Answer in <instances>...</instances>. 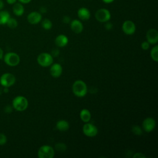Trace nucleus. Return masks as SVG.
<instances>
[{"instance_id":"32","label":"nucleus","mask_w":158,"mask_h":158,"mask_svg":"<svg viewBox=\"0 0 158 158\" xmlns=\"http://www.w3.org/2000/svg\"><path fill=\"white\" fill-rule=\"evenodd\" d=\"M59 52H60V51H59L57 49H54L53 51H52V54H51V55H52V56L56 57V56H58V54H59Z\"/></svg>"},{"instance_id":"21","label":"nucleus","mask_w":158,"mask_h":158,"mask_svg":"<svg viewBox=\"0 0 158 158\" xmlns=\"http://www.w3.org/2000/svg\"><path fill=\"white\" fill-rule=\"evenodd\" d=\"M151 57L152 59L155 62H158V46H154L151 51Z\"/></svg>"},{"instance_id":"27","label":"nucleus","mask_w":158,"mask_h":158,"mask_svg":"<svg viewBox=\"0 0 158 158\" xmlns=\"http://www.w3.org/2000/svg\"><path fill=\"white\" fill-rule=\"evenodd\" d=\"M141 47L143 50H147L149 48V43L146 41H143L141 43Z\"/></svg>"},{"instance_id":"20","label":"nucleus","mask_w":158,"mask_h":158,"mask_svg":"<svg viewBox=\"0 0 158 158\" xmlns=\"http://www.w3.org/2000/svg\"><path fill=\"white\" fill-rule=\"evenodd\" d=\"M10 17V14L6 10H0V25L6 24L7 20Z\"/></svg>"},{"instance_id":"22","label":"nucleus","mask_w":158,"mask_h":158,"mask_svg":"<svg viewBox=\"0 0 158 158\" xmlns=\"http://www.w3.org/2000/svg\"><path fill=\"white\" fill-rule=\"evenodd\" d=\"M41 26L44 30H50L52 28V22L50 20H49L48 19H45L42 21Z\"/></svg>"},{"instance_id":"28","label":"nucleus","mask_w":158,"mask_h":158,"mask_svg":"<svg viewBox=\"0 0 158 158\" xmlns=\"http://www.w3.org/2000/svg\"><path fill=\"white\" fill-rule=\"evenodd\" d=\"M104 27H105V28L107 30H110L113 27V25L111 22H109V21H107V22H106V24H105Z\"/></svg>"},{"instance_id":"12","label":"nucleus","mask_w":158,"mask_h":158,"mask_svg":"<svg viewBox=\"0 0 158 158\" xmlns=\"http://www.w3.org/2000/svg\"><path fill=\"white\" fill-rule=\"evenodd\" d=\"M41 19H42V15L41 13L36 11H33L30 12L27 16L28 22L32 25H35L38 23L40 22H41Z\"/></svg>"},{"instance_id":"24","label":"nucleus","mask_w":158,"mask_h":158,"mask_svg":"<svg viewBox=\"0 0 158 158\" xmlns=\"http://www.w3.org/2000/svg\"><path fill=\"white\" fill-rule=\"evenodd\" d=\"M131 131L134 135L138 136L141 135L143 134L142 128L138 125H133L131 128Z\"/></svg>"},{"instance_id":"3","label":"nucleus","mask_w":158,"mask_h":158,"mask_svg":"<svg viewBox=\"0 0 158 158\" xmlns=\"http://www.w3.org/2000/svg\"><path fill=\"white\" fill-rule=\"evenodd\" d=\"M37 62L40 65L46 67L52 64L53 57L48 52H42L38 55Z\"/></svg>"},{"instance_id":"13","label":"nucleus","mask_w":158,"mask_h":158,"mask_svg":"<svg viewBox=\"0 0 158 158\" xmlns=\"http://www.w3.org/2000/svg\"><path fill=\"white\" fill-rule=\"evenodd\" d=\"M50 68V73L52 77L54 78H57L60 77L62 73V67L60 65V64L58 63L53 64L52 65H51Z\"/></svg>"},{"instance_id":"40","label":"nucleus","mask_w":158,"mask_h":158,"mask_svg":"<svg viewBox=\"0 0 158 158\" xmlns=\"http://www.w3.org/2000/svg\"><path fill=\"white\" fill-rule=\"evenodd\" d=\"M1 93H2V89H1V88H0V95L1 94Z\"/></svg>"},{"instance_id":"7","label":"nucleus","mask_w":158,"mask_h":158,"mask_svg":"<svg viewBox=\"0 0 158 158\" xmlns=\"http://www.w3.org/2000/svg\"><path fill=\"white\" fill-rule=\"evenodd\" d=\"M15 82V76L10 73H5L0 78V83L4 87H10Z\"/></svg>"},{"instance_id":"39","label":"nucleus","mask_w":158,"mask_h":158,"mask_svg":"<svg viewBox=\"0 0 158 158\" xmlns=\"http://www.w3.org/2000/svg\"><path fill=\"white\" fill-rule=\"evenodd\" d=\"M3 91H4V93H7V92L9 91V89H8V87H4V88L3 89Z\"/></svg>"},{"instance_id":"5","label":"nucleus","mask_w":158,"mask_h":158,"mask_svg":"<svg viewBox=\"0 0 158 158\" xmlns=\"http://www.w3.org/2000/svg\"><path fill=\"white\" fill-rule=\"evenodd\" d=\"M5 63L11 67L17 65L20 62V57L15 52H8L4 57Z\"/></svg>"},{"instance_id":"18","label":"nucleus","mask_w":158,"mask_h":158,"mask_svg":"<svg viewBox=\"0 0 158 158\" xmlns=\"http://www.w3.org/2000/svg\"><path fill=\"white\" fill-rule=\"evenodd\" d=\"M56 128L61 131H65L69 130V123L67 121L64 120H60L57 122L56 125Z\"/></svg>"},{"instance_id":"9","label":"nucleus","mask_w":158,"mask_h":158,"mask_svg":"<svg viewBox=\"0 0 158 158\" xmlns=\"http://www.w3.org/2000/svg\"><path fill=\"white\" fill-rule=\"evenodd\" d=\"M122 28L125 34L131 35L135 32L136 26L133 22L131 20H126L123 23Z\"/></svg>"},{"instance_id":"26","label":"nucleus","mask_w":158,"mask_h":158,"mask_svg":"<svg viewBox=\"0 0 158 158\" xmlns=\"http://www.w3.org/2000/svg\"><path fill=\"white\" fill-rule=\"evenodd\" d=\"M6 142H7L6 136L3 133H0V145H4L6 143Z\"/></svg>"},{"instance_id":"16","label":"nucleus","mask_w":158,"mask_h":158,"mask_svg":"<svg viewBox=\"0 0 158 158\" xmlns=\"http://www.w3.org/2000/svg\"><path fill=\"white\" fill-rule=\"evenodd\" d=\"M69 42L68 38L64 35H58L55 40L56 44L59 47H64Z\"/></svg>"},{"instance_id":"4","label":"nucleus","mask_w":158,"mask_h":158,"mask_svg":"<svg viewBox=\"0 0 158 158\" xmlns=\"http://www.w3.org/2000/svg\"><path fill=\"white\" fill-rule=\"evenodd\" d=\"M54 156V150L49 145H43L40 148L38 151L39 158H52Z\"/></svg>"},{"instance_id":"35","label":"nucleus","mask_w":158,"mask_h":158,"mask_svg":"<svg viewBox=\"0 0 158 158\" xmlns=\"http://www.w3.org/2000/svg\"><path fill=\"white\" fill-rule=\"evenodd\" d=\"M6 2L9 4H14L17 2V0H6Z\"/></svg>"},{"instance_id":"33","label":"nucleus","mask_w":158,"mask_h":158,"mask_svg":"<svg viewBox=\"0 0 158 158\" xmlns=\"http://www.w3.org/2000/svg\"><path fill=\"white\" fill-rule=\"evenodd\" d=\"M19 1V2L22 3V4H28L29 3L31 0H18Z\"/></svg>"},{"instance_id":"2","label":"nucleus","mask_w":158,"mask_h":158,"mask_svg":"<svg viewBox=\"0 0 158 158\" xmlns=\"http://www.w3.org/2000/svg\"><path fill=\"white\" fill-rule=\"evenodd\" d=\"M28 105V100L27 98L22 96H16L12 101V107L16 110L23 111Z\"/></svg>"},{"instance_id":"25","label":"nucleus","mask_w":158,"mask_h":158,"mask_svg":"<svg viewBox=\"0 0 158 158\" xmlns=\"http://www.w3.org/2000/svg\"><path fill=\"white\" fill-rule=\"evenodd\" d=\"M55 149L59 152H63L65 151L67 149L66 145L63 143H57L55 145Z\"/></svg>"},{"instance_id":"30","label":"nucleus","mask_w":158,"mask_h":158,"mask_svg":"<svg viewBox=\"0 0 158 158\" xmlns=\"http://www.w3.org/2000/svg\"><path fill=\"white\" fill-rule=\"evenodd\" d=\"M134 158H136V157H138V158H146V156L141 153V152H137V153H135L133 156Z\"/></svg>"},{"instance_id":"38","label":"nucleus","mask_w":158,"mask_h":158,"mask_svg":"<svg viewBox=\"0 0 158 158\" xmlns=\"http://www.w3.org/2000/svg\"><path fill=\"white\" fill-rule=\"evenodd\" d=\"M114 1V0H102V1H103L104 2L107 3V4H108V3H110V2H113Z\"/></svg>"},{"instance_id":"14","label":"nucleus","mask_w":158,"mask_h":158,"mask_svg":"<svg viewBox=\"0 0 158 158\" xmlns=\"http://www.w3.org/2000/svg\"><path fill=\"white\" fill-rule=\"evenodd\" d=\"M70 28L74 33H80L83 30V25L80 20L75 19L70 22Z\"/></svg>"},{"instance_id":"34","label":"nucleus","mask_w":158,"mask_h":158,"mask_svg":"<svg viewBox=\"0 0 158 158\" xmlns=\"http://www.w3.org/2000/svg\"><path fill=\"white\" fill-rule=\"evenodd\" d=\"M40 11L41 13H46V11H47V9L45 7H41L40 9Z\"/></svg>"},{"instance_id":"6","label":"nucleus","mask_w":158,"mask_h":158,"mask_svg":"<svg viewBox=\"0 0 158 158\" xmlns=\"http://www.w3.org/2000/svg\"><path fill=\"white\" fill-rule=\"evenodd\" d=\"M96 19L99 22H106L110 19L111 15L109 10L102 8L98 10L95 13Z\"/></svg>"},{"instance_id":"19","label":"nucleus","mask_w":158,"mask_h":158,"mask_svg":"<svg viewBox=\"0 0 158 158\" xmlns=\"http://www.w3.org/2000/svg\"><path fill=\"white\" fill-rule=\"evenodd\" d=\"M80 117L83 122H88L91 119V113L89 110L86 109H83L80 111Z\"/></svg>"},{"instance_id":"8","label":"nucleus","mask_w":158,"mask_h":158,"mask_svg":"<svg viewBox=\"0 0 158 158\" xmlns=\"http://www.w3.org/2000/svg\"><path fill=\"white\" fill-rule=\"evenodd\" d=\"M82 130L84 135L88 137H94L98 134V130L95 125L88 122H86V123L83 126Z\"/></svg>"},{"instance_id":"23","label":"nucleus","mask_w":158,"mask_h":158,"mask_svg":"<svg viewBox=\"0 0 158 158\" xmlns=\"http://www.w3.org/2000/svg\"><path fill=\"white\" fill-rule=\"evenodd\" d=\"M6 25L10 28H15L17 27L18 22H17V21L15 19L10 17L9 19V20H7V22L6 23Z\"/></svg>"},{"instance_id":"31","label":"nucleus","mask_w":158,"mask_h":158,"mask_svg":"<svg viewBox=\"0 0 158 158\" xmlns=\"http://www.w3.org/2000/svg\"><path fill=\"white\" fill-rule=\"evenodd\" d=\"M62 22L64 23H70L71 20L69 16H64L62 19Z\"/></svg>"},{"instance_id":"37","label":"nucleus","mask_w":158,"mask_h":158,"mask_svg":"<svg viewBox=\"0 0 158 158\" xmlns=\"http://www.w3.org/2000/svg\"><path fill=\"white\" fill-rule=\"evenodd\" d=\"M3 57V51L2 49L0 48V59H1Z\"/></svg>"},{"instance_id":"1","label":"nucleus","mask_w":158,"mask_h":158,"mask_svg":"<svg viewBox=\"0 0 158 158\" xmlns=\"http://www.w3.org/2000/svg\"><path fill=\"white\" fill-rule=\"evenodd\" d=\"M88 91L86 84L82 80L75 81L72 85V92L77 97L85 96Z\"/></svg>"},{"instance_id":"17","label":"nucleus","mask_w":158,"mask_h":158,"mask_svg":"<svg viewBox=\"0 0 158 158\" xmlns=\"http://www.w3.org/2000/svg\"><path fill=\"white\" fill-rule=\"evenodd\" d=\"M13 13L16 16H21L24 13V7L22 3L20 2H15L13 4L12 7Z\"/></svg>"},{"instance_id":"10","label":"nucleus","mask_w":158,"mask_h":158,"mask_svg":"<svg viewBox=\"0 0 158 158\" xmlns=\"http://www.w3.org/2000/svg\"><path fill=\"white\" fill-rule=\"evenodd\" d=\"M142 126L146 132H151L156 127V121L152 117H147L143 120Z\"/></svg>"},{"instance_id":"11","label":"nucleus","mask_w":158,"mask_h":158,"mask_svg":"<svg viewBox=\"0 0 158 158\" xmlns=\"http://www.w3.org/2000/svg\"><path fill=\"white\" fill-rule=\"evenodd\" d=\"M146 37L149 44H156L158 41V32L156 29L151 28L147 31Z\"/></svg>"},{"instance_id":"29","label":"nucleus","mask_w":158,"mask_h":158,"mask_svg":"<svg viewBox=\"0 0 158 158\" xmlns=\"http://www.w3.org/2000/svg\"><path fill=\"white\" fill-rule=\"evenodd\" d=\"M12 108H13V107L9 106V105H7L4 107V112L7 114H10L12 111Z\"/></svg>"},{"instance_id":"36","label":"nucleus","mask_w":158,"mask_h":158,"mask_svg":"<svg viewBox=\"0 0 158 158\" xmlns=\"http://www.w3.org/2000/svg\"><path fill=\"white\" fill-rule=\"evenodd\" d=\"M4 4L3 1L2 0H0V10L2 9V8L4 7Z\"/></svg>"},{"instance_id":"15","label":"nucleus","mask_w":158,"mask_h":158,"mask_svg":"<svg viewBox=\"0 0 158 158\" xmlns=\"http://www.w3.org/2000/svg\"><path fill=\"white\" fill-rule=\"evenodd\" d=\"M78 17L82 20H87L90 18V12L86 7H81L77 12Z\"/></svg>"}]
</instances>
